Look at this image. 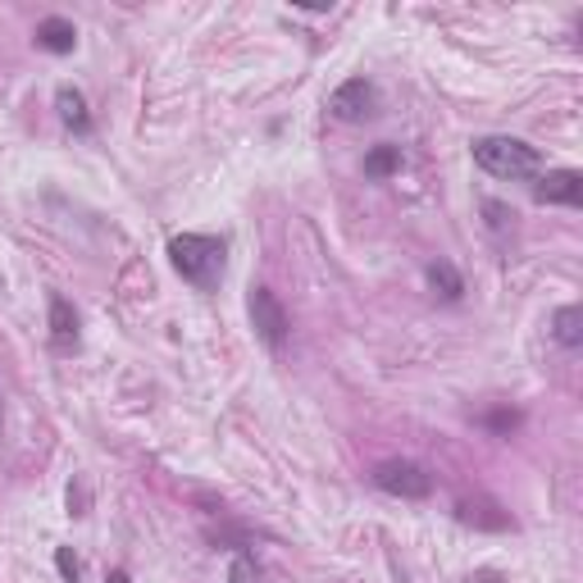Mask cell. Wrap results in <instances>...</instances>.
Listing matches in <instances>:
<instances>
[{"instance_id":"6da1fadb","label":"cell","mask_w":583,"mask_h":583,"mask_svg":"<svg viewBox=\"0 0 583 583\" xmlns=\"http://www.w3.org/2000/svg\"><path fill=\"white\" fill-rule=\"evenodd\" d=\"M169 265L182 283H192L197 292H214L228 265V242L210 233H178L169 237Z\"/></svg>"},{"instance_id":"7a4b0ae2","label":"cell","mask_w":583,"mask_h":583,"mask_svg":"<svg viewBox=\"0 0 583 583\" xmlns=\"http://www.w3.org/2000/svg\"><path fill=\"white\" fill-rule=\"evenodd\" d=\"M470 156L483 173H493V178H511V182H529L542 173V156H538V146H529L525 137H479L470 146Z\"/></svg>"},{"instance_id":"3957f363","label":"cell","mask_w":583,"mask_h":583,"mask_svg":"<svg viewBox=\"0 0 583 583\" xmlns=\"http://www.w3.org/2000/svg\"><path fill=\"white\" fill-rule=\"evenodd\" d=\"M370 479H374L379 493L402 497V502H424L428 493H434V474H428L424 466H415V460H402V456L379 460Z\"/></svg>"},{"instance_id":"277c9868","label":"cell","mask_w":583,"mask_h":583,"mask_svg":"<svg viewBox=\"0 0 583 583\" xmlns=\"http://www.w3.org/2000/svg\"><path fill=\"white\" fill-rule=\"evenodd\" d=\"M247 315H251V328H256V337L269 347V351H279L283 343H288V311H283V301L273 296L269 288H251L247 292Z\"/></svg>"},{"instance_id":"5b68a950","label":"cell","mask_w":583,"mask_h":583,"mask_svg":"<svg viewBox=\"0 0 583 583\" xmlns=\"http://www.w3.org/2000/svg\"><path fill=\"white\" fill-rule=\"evenodd\" d=\"M374 105H379V91H374L370 78H347L328 97V114L337 119V124H365V119L374 114Z\"/></svg>"},{"instance_id":"8992f818","label":"cell","mask_w":583,"mask_h":583,"mask_svg":"<svg viewBox=\"0 0 583 583\" xmlns=\"http://www.w3.org/2000/svg\"><path fill=\"white\" fill-rule=\"evenodd\" d=\"M534 197L542 205H579L583 201V173L579 169H551L534 182Z\"/></svg>"},{"instance_id":"52a82bcc","label":"cell","mask_w":583,"mask_h":583,"mask_svg":"<svg viewBox=\"0 0 583 583\" xmlns=\"http://www.w3.org/2000/svg\"><path fill=\"white\" fill-rule=\"evenodd\" d=\"M46 315H51V343H55L59 351H74V347H78V311L69 305V296L51 292Z\"/></svg>"},{"instance_id":"ba28073f","label":"cell","mask_w":583,"mask_h":583,"mask_svg":"<svg viewBox=\"0 0 583 583\" xmlns=\"http://www.w3.org/2000/svg\"><path fill=\"white\" fill-rule=\"evenodd\" d=\"M37 46H42V51H51V55H69V51L78 46V27H74L69 19L51 14V19H42V23H37Z\"/></svg>"},{"instance_id":"9c48e42d","label":"cell","mask_w":583,"mask_h":583,"mask_svg":"<svg viewBox=\"0 0 583 583\" xmlns=\"http://www.w3.org/2000/svg\"><path fill=\"white\" fill-rule=\"evenodd\" d=\"M55 110H59V119H65V128H74V133H87V128H91L87 97H82L78 87H59V91H55Z\"/></svg>"},{"instance_id":"30bf717a","label":"cell","mask_w":583,"mask_h":583,"mask_svg":"<svg viewBox=\"0 0 583 583\" xmlns=\"http://www.w3.org/2000/svg\"><path fill=\"white\" fill-rule=\"evenodd\" d=\"M424 279H428V288H434L442 301H460V292H466V279H460L456 265H447V260H434V265H428Z\"/></svg>"},{"instance_id":"8fae6325","label":"cell","mask_w":583,"mask_h":583,"mask_svg":"<svg viewBox=\"0 0 583 583\" xmlns=\"http://www.w3.org/2000/svg\"><path fill=\"white\" fill-rule=\"evenodd\" d=\"M551 337H557L561 347H570V351L583 343V311H579V305H561V311L551 315Z\"/></svg>"},{"instance_id":"7c38bea8","label":"cell","mask_w":583,"mask_h":583,"mask_svg":"<svg viewBox=\"0 0 583 583\" xmlns=\"http://www.w3.org/2000/svg\"><path fill=\"white\" fill-rule=\"evenodd\" d=\"M396 169H402V146H392V142L374 146L370 156H365V178H392Z\"/></svg>"},{"instance_id":"4fadbf2b","label":"cell","mask_w":583,"mask_h":583,"mask_svg":"<svg viewBox=\"0 0 583 583\" xmlns=\"http://www.w3.org/2000/svg\"><path fill=\"white\" fill-rule=\"evenodd\" d=\"M228 583H260V565L251 551H237L233 565H228Z\"/></svg>"},{"instance_id":"5bb4252c","label":"cell","mask_w":583,"mask_h":583,"mask_svg":"<svg viewBox=\"0 0 583 583\" xmlns=\"http://www.w3.org/2000/svg\"><path fill=\"white\" fill-rule=\"evenodd\" d=\"M483 214H487V228H493L497 237H502L506 228H515V210L502 205V201H483Z\"/></svg>"},{"instance_id":"9a60e30c","label":"cell","mask_w":583,"mask_h":583,"mask_svg":"<svg viewBox=\"0 0 583 583\" xmlns=\"http://www.w3.org/2000/svg\"><path fill=\"white\" fill-rule=\"evenodd\" d=\"M55 565H59V579H65V583L82 579V561L74 557V547H55Z\"/></svg>"},{"instance_id":"2e32d148","label":"cell","mask_w":583,"mask_h":583,"mask_svg":"<svg viewBox=\"0 0 583 583\" xmlns=\"http://www.w3.org/2000/svg\"><path fill=\"white\" fill-rule=\"evenodd\" d=\"M87 506H91V493H87V479H74L69 483V515H87Z\"/></svg>"},{"instance_id":"e0dca14e","label":"cell","mask_w":583,"mask_h":583,"mask_svg":"<svg viewBox=\"0 0 583 583\" xmlns=\"http://www.w3.org/2000/svg\"><path fill=\"white\" fill-rule=\"evenodd\" d=\"M487 428H497V434H511V428L519 424V411H497V415H483Z\"/></svg>"},{"instance_id":"ac0fdd59","label":"cell","mask_w":583,"mask_h":583,"mask_svg":"<svg viewBox=\"0 0 583 583\" xmlns=\"http://www.w3.org/2000/svg\"><path fill=\"white\" fill-rule=\"evenodd\" d=\"M105 583H133V579H128V570H114V574H110Z\"/></svg>"},{"instance_id":"d6986e66","label":"cell","mask_w":583,"mask_h":583,"mask_svg":"<svg viewBox=\"0 0 583 583\" xmlns=\"http://www.w3.org/2000/svg\"><path fill=\"white\" fill-rule=\"evenodd\" d=\"M0 424H5V396H0Z\"/></svg>"}]
</instances>
